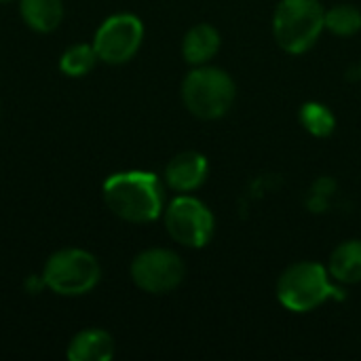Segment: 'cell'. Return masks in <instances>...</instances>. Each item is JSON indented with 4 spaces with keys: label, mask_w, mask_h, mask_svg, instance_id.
Here are the masks:
<instances>
[{
    "label": "cell",
    "mask_w": 361,
    "mask_h": 361,
    "mask_svg": "<svg viewBox=\"0 0 361 361\" xmlns=\"http://www.w3.org/2000/svg\"><path fill=\"white\" fill-rule=\"evenodd\" d=\"M326 27V11L319 0H281L273 17L277 44L288 53L309 51Z\"/></svg>",
    "instance_id": "obj_2"
},
{
    "label": "cell",
    "mask_w": 361,
    "mask_h": 361,
    "mask_svg": "<svg viewBox=\"0 0 361 361\" xmlns=\"http://www.w3.org/2000/svg\"><path fill=\"white\" fill-rule=\"evenodd\" d=\"M336 190V182L332 178H319L313 184V192H311V201H309V209L311 212H324L328 209V201Z\"/></svg>",
    "instance_id": "obj_17"
},
{
    "label": "cell",
    "mask_w": 361,
    "mask_h": 361,
    "mask_svg": "<svg viewBox=\"0 0 361 361\" xmlns=\"http://www.w3.org/2000/svg\"><path fill=\"white\" fill-rule=\"evenodd\" d=\"M97 53L93 49V44H74L68 51H63V55L59 57V70L66 76L78 78L89 74L95 63H97Z\"/></svg>",
    "instance_id": "obj_14"
},
{
    "label": "cell",
    "mask_w": 361,
    "mask_h": 361,
    "mask_svg": "<svg viewBox=\"0 0 361 361\" xmlns=\"http://www.w3.org/2000/svg\"><path fill=\"white\" fill-rule=\"evenodd\" d=\"M330 275L345 283L361 281V241H345L332 252Z\"/></svg>",
    "instance_id": "obj_13"
},
{
    "label": "cell",
    "mask_w": 361,
    "mask_h": 361,
    "mask_svg": "<svg viewBox=\"0 0 361 361\" xmlns=\"http://www.w3.org/2000/svg\"><path fill=\"white\" fill-rule=\"evenodd\" d=\"M114 355V341L104 330H82L78 332L66 351L70 361H108Z\"/></svg>",
    "instance_id": "obj_10"
},
{
    "label": "cell",
    "mask_w": 361,
    "mask_h": 361,
    "mask_svg": "<svg viewBox=\"0 0 361 361\" xmlns=\"http://www.w3.org/2000/svg\"><path fill=\"white\" fill-rule=\"evenodd\" d=\"M144 40V25L135 15L121 13L108 17L93 38V49L97 57L106 63L129 61Z\"/></svg>",
    "instance_id": "obj_8"
},
{
    "label": "cell",
    "mask_w": 361,
    "mask_h": 361,
    "mask_svg": "<svg viewBox=\"0 0 361 361\" xmlns=\"http://www.w3.org/2000/svg\"><path fill=\"white\" fill-rule=\"evenodd\" d=\"M169 237L186 247H203L214 235L212 212L195 197H178L165 209Z\"/></svg>",
    "instance_id": "obj_7"
},
{
    "label": "cell",
    "mask_w": 361,
    "mask_h": 361,
    "mask_svg": "<svg viewBox=\"0 0 361 361\" xmlns=\"http://www.w3.org/2000/svg\"><path fill=\"white\" fill-rule=\"evenodd\" d=\"M300 123L311 135L328 137L334 131L336 118L328 106H324L319 102H309L300 108Z\"/></svg>",
    "instance_id": "obj_15"
},
{
    "label": "cell",
    "mask_w": 361,
    "mask_h": 361,
    "mask_svg": "<svg viewBox=\"0 0 361 361\" xmlns=\"http://www.w3.org/2000/svg\"><path fill=\"white\" fill-rule=\"evenodd\" d=\"M104 201L108 209L125 222L146 224L163 212V184L150 171L114 173L104 182Z\"/></svg>",
    "instance_id": "obj_1"
},
{
    "label": "cell",
    "mask_w": 361,
    "mask_h": 361,
    "mask_svg": "<svg viewBox=\"0 0 361 361\" xmlns=\"http://www.w3.org/2000/svg\"><path fill=\"white\" fill-rule=\"evenodd\" d=\"M44 288H47V286H44L42 275H40V277H27V281H25V292H27V294H40Z\"/></svg>",
    "instance_id": "obj_18"
},
{
    "label": "cell",
    "mask_w": 361,
    "mask_h": 361,
    "mask_svg": "<svg viewBox=\"0 0 361 361\" xmlns=\"http://www.w3.org/2000/svg\"><path fill=\"white\" fill-rule=\"evenodd\" d=\"M220 49V34L216 27L207 23H199L190 27L184 36L182 42V53L184 59L192 66H203L207 63Z\"/></svg>",
    "instance_id": "obj_11"
},
{
    "label": "cell",
    "mask_w": 361,
    "mask_h": 361,
    "mask_svg": "<svg viewBox=\"0 0 361 361\" xmlns=\"http://www.w3.org/2000/svg\"><path fill=\"white\" fill-rule=\"evenodd\" d=\"M277 296L281 305L294 313H307L324 305L330 296L343 298L341 290L332 288L328 273L317 262L292 264L277 283Z\"/></svg>",
    "instance_id": "obj_5"
},
{
    "label": "cell",
    "mask_w": 361,
    "mask_h": 361,
    "mask_svg": "<svg viewBox=\"0 0 361 361\" xmlns=\"http://www.w3.org/2000/svg\"><path fill=\"white\" fill-rule=\"evenodd\" d=\"M186 275L182 258L163 247L146 250L131 262L133 283L148 294H167L176 290Z\"/></svg>",
    "instance_id": "obj_6"
},
{
    "label": "cell",
    "mask_w": 361,
    "mask_h": 361,
    "mask_svg": "<svg viewBox=\"0 0 361 361\" xmlns=\"http://www.w3.org/2000/svg\"><path fill=\"white\" fill-rule=\"evenodd\" d=\"M207 178V159L199 152H180L165 167L167 186L178 192H190L199 188Z\"/></svg>",
    "instance_id": "obj_9"
},
{
    "label": "cell",
    "mask_w": 361,
    "mask_h": 361,
    "mask_svg": "<svg viewBox=\"0 0 361 361\" xmlns=\"http://www.w3.org/2000/svg\"><path fill=\"white\" fill-rule=\"evenodd\" d=\"M102 277V269L97 258L78 247H66L55 252L44 269L42 279L44 286L59 296H82L89 294Z\"/></svg>",
    "instance_id": "obj_4"
},
{
    "label": "cell",
    "mask_w": 361,
    "mask_h": 361,
    "mask_svg": "<svg viewBox=\"0 0 361 361\" xmlns=\"http://www.w3.org/2000/svg\"><path fill=\"white\" fill-rule=\"evenodd\" d=\"M326 27L336 36H353L361 30V11L353 4H336L326 11Z\"/></svg>",
    "instance_id": "obj_16"
},
{
    "label": "cell",
    "mask_w": 361,
    "mask_h": 361,
    "mask_svg": "<svg viewBox=\"0 0 361 361\" xmlns=\"http://www.w3.org/2000/svg\"><path fill=\"white\" fill-rule=\"evenodd\" d=\"M19 13L27 27L47 34L53 32L63 19L61 0H19Z\"/></svg>",
    "instance_id": "obj_12"
},
{
    "label": "cell",
    "mask_w": 361,
    "mask_h": 361,
    "mask_svg": "<svg viewBox=\"0 0 361 361\" xmlns=\"http://www.w3.org/2000/svg\"><path fill=\"white\" fill-rule=\"evenodd\" d=\"M0 2H2V4H4V2H13V0H0Z\"/></svg>",
    "instance_id": "obj_19"
},
{
    "label": "cell",
    "mask_w": 361,
    "mask_h": 361,
    "mask_svg": "<svg viewBox=\"0 0 361 361\" xmlns=\"http://www.w3.org/2000/svg\"><path fill=\"white\" fill-rule=\"evenodd\" d=\"M235 93L233 78L220 68H197L182 82L184 106L205 121L224 116L235 102Z\"/></svg>",
    "instance_id": "obj_3"
}]
</instances>
